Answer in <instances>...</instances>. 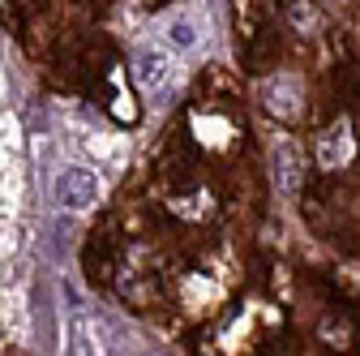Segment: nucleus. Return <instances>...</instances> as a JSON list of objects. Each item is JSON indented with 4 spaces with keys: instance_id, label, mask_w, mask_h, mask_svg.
Instances as JSON below:
<instances>
[{
    "instance_id": "nucleus-1",
    "label": "nucleus",
    "mask_w": 360,
    "mask_h": 356,
    "mask_svg": "<svg viewBox=\"0 0 360 356\" xmlns=\"http://www.w3.org/2000/svg\"><path fill=\"white\" fill-rule=\"evenodd\" d=\"M95 198H99L95 172H86V167H65V172L56 176V202H60L65 210H86Z\"/></svg>"
},
{
    "instance_id": "nucleus-2",
    "label": "nucleus",
    "mask_w": 360,
    "mask_h": 356,
    "mask_svg": "<svg viewBox=\"0 0 360 356\" xmlns=\"http://www.w3.org/2000/svg\"><path fill=\"white\" fill-rule=\"evenodd\" d=\"M262 99H266V108L275 112V116H296V108H300V82L292 73H279V77H270L262 86Z\"/></svg>"
},
{
    "instance_id": "nucleus-3",
    "label": "nucleus",
    "mask_w": 360,
    "mask_h": 356,
    "mask_svg": "<svg viewBox=\"0 0 360 356\" xmlns=\"http://www.w3.org/2000/svg\"><path fill=\"white\" fill-rule=\"evenodd\" d=\"M167 73H172L167 52H159V48H142L138 52V82L146 86V91H155L159 82H167Z\"/></svg>"
},
{
    "instance_id": "nucleus-4",
    "label": "nucleus",
    "mask_w": 360,
    "mask_h": 356,
    "mask_svg": "<svg viewBox=\"0 0 360 356\" xmlns=\"http://www.w3.org/2000/svg\"><path fill=\"white\" fill-rule=\"evenodd\" d=\"M347 125H335V133H326V138H322V163L326 167H339L343 159H347Z\"/></svg>"
},
{
    "instance_id": "nucleus-5",
    "label": "nucleus",
    "mask_w": 360,
    "mask_h": 356,
    "mask_svg": "<svg viewBox=\"0 0 360 356\" xmlns=\"http://www.w3.org/2000/svg\"><path fill=\"white\" fill-rule=\"evenodd\" d=\"M275 163H279L283 189H296V181H300V155L292 151V142H279V146H275Z\"/></svg>"
},
{
    "instance_id": "nucleus-6",
    "label": "nucleus",
    "mask_w": 360,
    "mask_h": 356,
    "mask_svg": "<svg viewBox=\"0 0 360 356\" xmlns=\"http://www.w3.org/2000/svg\"><path fill=\"white\" fill-rule=\"evenodd\" d=\"M167 39L176 43V48H198V39H202V26H198L193 18H176V22L167 26Z\"/></svg>"
}]
</instances>
